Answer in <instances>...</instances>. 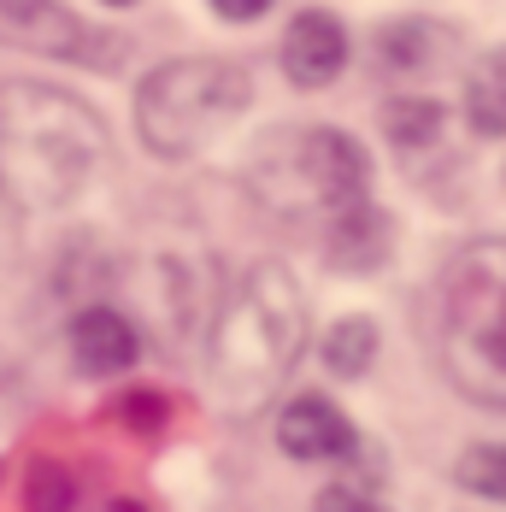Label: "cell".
Wrapping results in <instances>:
<instances>
[{
	"mask_svg": "<svg viewBox=\"0 0 506 512\" xmlns=\"http://www.w3.org/2000/svg\"><path fill=\"white\" fill-rule=\"evenodd\" d=\"M101 112L53 83H0V195L24 212L71 206L101 171Z\"/></svg>",
	"mask_w": 506,
	"mask_h": 512,
	"instance_id": "6da1fadb",
	"label": "cell"
},
{
	"mask_svg": "<svg viewBox=\"0 0 506 512\" xmlns=\"http://www.w3.org/2000/svg\"><path fill=\"white\" fill-rule=\"evenodd\" d=\"M306 348V301L289 265L265 259L236 283V295L224 301L212 324V348H206V377L212 395L230 418H259L277 401V389L289 383V371L301 365Z\"/></svg>",
	"mask_w": 506,
	"mask_h": 512,
	"instance_id": "7a4b0ae2",
	"label": "cell"
},
{
	"mask_svg": "<svg viewBox=\"0 0 506 512\" xmlns=\"http://www.w3.org/2000/svg\"><path fill=\"white\" fill-rule=\"evenodd\" d=\"M442 354L471 401L506 407V242H471L448 265Z\"/></svg>",
	"mask_w": 506,
	"mask_h": 512,
	"instance_id": "3957f363",
	"label": "cell"
},
{
	"mask_svg": "<svg viewBox=\"0 0 506 512\" xmlns=\"http://www.w3.org/2000/svg\"><path fill=\"white\" fill-rule=\"evenodd\" d=\"M253 101V83L230 59H171L136 89V130L153 159H195Z\"/></svg>",
	"mask_w": 506,
	"mask_h": 512,
	"instance_id": "277c9868",
	"label": "cell"
},
{
	"mask_svg": "<svg viewBox=\"0 0 506 512\" xmlns=\"http://www.w3.org/2000/svg\"><path fill=\"white\" fill-rule=\"evenodd\" d=\"M0 42L42 59H77L95 71H112L124 59V42L89 30L65 0H0Z\"/></svg>",
	"mask_w": 506,
	"mask_h": 512,
	"instance_id": "5b68a950",
	"label": "cell"
},
{
	"mask_svg": "<svg viewBox=\"0 0 506 512\" xmlns=\"http://www.w3.org/2000/svg\"><path fill=\"white\" fill-rule=\"evenodd\" d=\"M301 177L324 218L371 201V159L348 130H306L301 136Z\"/></svg>",
	"mask_w": 506,
	"mask_h": 512,
	"instance_id": "8992f818",
	"label": "cell"
},
{
	"mask_svg": "<svg viewBox=\"0 0 506 512\" xmlns=\"http://www.w3.org/2000/svg\"><path fill=\"white\" fill-rule=\"evenodd\" d=\"M342 65H348V30H342L336 12H318V6H312V12H301V18L283 30V71H289L295 89H324V83H336Z\"/></svg>",
	"mask_w": 506,
	"mask_h": 512,
	"instance_id": "52a82bcc",
	"label": "cell"
},
{
	"mask_svg": "<svg viewBox=\"0 0 506 512\" xmlns=\"http://www.w3.org/2000/svg\"><path fill=\"white\" fill-rule=\"evenodd\" d=\"M277 442L289 460H342V454H354L359 436L324 395H295L277 418Z\"/></svg>",
	"mask_w": 506,
	"mask_h": 512,
	"instance_id": "ba28073f",
	"label": "cell"
},
{
	"mask_svg": "<svg viewBox=\"0 0 506 512\" xmlns=\"http://www.w3.org/2000/svg\"><path fill=\"white\" fill-rule=\"evenodd\" d=\"M142 354V342H136V324L124 318V312L112 307H83L71 318V359H77V371H89V377H118V371H130Z\"/></svg>",
	"mask_w": 506,
	"mask_h": 512,
	"instance_id": "9c48e42d",
	"label": "cell"
},
{
	"mask_svg": "<svg viewBox=\"0 0 506 512\" xmlns=\"http://www.w3.org/2000/svg\"><path fill=\"white\" fill-rule=\"evenodd\" d=\"M389 242H395V230L377 201H359L336 218H324V254L336 271H377L389 259Z\"/></svg>",
	"mask_w": 506,
	"mask_h": 512,
	"instance_id": "30bf717a",
	"label": "cell"
},
{
	"mask_svg": "<svg viewBox=\"0 0 506 512\" xmlns=\"http://www.w3.org/2000/svg\"><path fill=\"white\" fill-rule=\"evenodd\" d=\"M465 118L477 136H506V48H489L465 71Z\"/></svg>",
	"mask_w": 506,
	"mask_h": 512,
	"instance_id": "8fae6325",
	"label": "cell"
},
{
	"mask_svg": "<svg viewBox=\"0 0 506 512\" xmlns=\"http://www.w3.org/2000/svg\"><path fill=\"white\" fill-rule=\"evenodd\" d=\"M377 359V324L371 318H342L324 330V371L330 377H359Z\"/></svg>",
	"mask_w": 506,
	"mask_h": 512,
	"instance_id": "7c38bea8",
	"label": "cell"
},
{
	"mask_svg": "<svg viewBox=\"0 0 506 512\" xmlns=\"http://www.w3.org/2000/svg\"><path fill=\"white\" fill-rule=\"evenodd\" d=\"M383 130H389V142L395 148H430L436 136H442V106L436 101H389L383 106Z\"/></svg>",
	"mask_w": 506,
	"mask_h": 512,
	"instance_id": "4fadbf2b",
	"label": "cell"
},
{
	"mask_svg": "<svg viewBox=\"0 0 506 512\" xmlns=\"http://www.w3.org/2000/svg\"><path fill=\"white\" fill-rule=\"evenodd\" d=\"M454 477L471 489V495H483V501H506V442L471 448V454L454 465Z\"/></svg>",
	"mask_w": 506,
	"mask_h": 512,
	"instance_id": "5bb4252c",
	"label": "cell"
},
{
	"mask_svg": "<svg viewBox=\"0 0 506 512\" xmlns=\"http://www.w3.org/2000/svg\"><path fill=\"white\" fill-rule=\"evenodd\" d=\"M77 501V483L59 460H36L24 477V512H71Z\"/></svg>",
	"mask_w": 506,
	"mask_h": 512,
	"instance_id": "9a60e30c",
	"label": "cell"
},
{
	"mask_svg": "<svg viewBox=\"0 0 506 512\" xmlns=\"http://www.w3.org/2000/svg\"><path fill=\"white\" fill-rule=\"evenodd\" d=\"M312 512H389L383 501H371L365 489H354V483H336V489H324L318 495V507Z\"/></svg>",
	"mask_w": 506,
	"mask_h": 512,
	"instance_id": "2e32d148",
	"label": "cell"
},
{
	"mask_svg": "<svg viewBox=\"0 0 506 512\" xmlns=\"http://www.w3.org/2000/svg\"><path fill=\"white\" fill-rule=\"evenodd\" d=\"M265 6H271V0H212V12H218V18H230V24L265 18Z\"/></svg>",
	"mask_w": 506,
	"mask_h": 512,
	"instance_id": "e0dca14e",
	"label": "cell"
},
{
	"mask_svg": "<svg viewBox=\"0 0 506 512\" xmlns=\"http://www.w3.org/2000/svg\"><path fill=\"white\" fill-rule=\"evenodd\" d=\"M112 512H142V507H130V501H118V507H112Z\"/></svg>",
	"mask_w": 506,
	"mask_h": 512,
	"instance_id": "ac0fdd59",
	"label": "cell"
},
{
	"mask_svg": "<svg viewBox=\"0 0 506 512\" xmlns=\"http://www.w3.org/2000/svg\"><path fill=\"white\" fill-rule=\"evenodd\" d=\"M106 6H136V0H106Z\"/></svg>",
	"mask_w": 506,
	"mask_h": 512,
	"instance_id": "d6986e66",
	"label": "cell"
}]
</instances>
